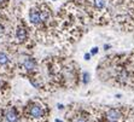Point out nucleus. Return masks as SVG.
I'll use <instances>...</instances> for the list:
<instances>
[{"label":"nucleus","instance_id":"1","mask_svg":"<svg viewBox=\"0 0 134 122\" xmlns=\"http://www.w3.org/2000/svg\"><path fill=\"white\" fill-rule=\"evenodd\" d=\"M25 116L30 122H42L47 116L46 108L37 102H29L25 107Z\"/></svg>","mask_w":134,"mask_h":122},{"label":"nucleus","instance_id":"2","mask_svg":"<svg viewBox=\"0 0 134 122\" xmlns=\"http://www.w3.org/2000/svg\"><path fill=\"white\" fill-rule=\"evenodd\" d=\"M21 68L24 70L27 74L36 71V62L34 60V58L30 56H23L21 59Z\"/></svg>","mask_w":134,"mask_h":122},{"label":"nucleus","instance_id":"3","mask_svg":"<svg viewBox=\"0 0 134 122\" xmlns=\"http://www.w3.org/2000/svg\"><path fill=\"white\" fill-rule=\"evenodd\" d=\"M29 22L31 23L33 27L37 29H44L42 27V23H41L40 19V13H39V9L37 7H31L29 10Z\"/></svg>","mask_w":134,"mask_h":122},{"label":"nucleus","instance_id":"4","mask_svg":"<svg viewBox=\"0 0 134 122\" xmlns=\"http://www.w3.org/2000/svg\"><path fill=\"white\" fill-rule=\"evenodd\" d=\"M15 40L17 44H25L28 40V29L25 28L23 24H19L15 30Z\"/></svg>","mask_w":134,"mask_h":122},{"label":"nucleus","instance_id":"5","mask_svg":"<svg viewBox=\"0 0 134 122\" xmlns=\"http://www.w3.org/2000/svg\"><path fill=\"white\" fill-rule=\"evenodd\" d=\"M109 0H92V10L96 13H103L108 9Z\"/></svg>","mask_w":134,"mask_h":122},{"label":"nucleus","instance_id":"6","mask_svg":"<svg viewBox=\"0 0 134 122\" xmlns=\"http://www.w3.org/2000/svg\"><path fill=\"white\" fill-rule=\"evenodd\" d=\"M105 117L106 120H111V121H119L123 117V113L121 109L117 108H111L105 113Z\"/></svg>","mask_w":134,"mask_h":122},{"label":"nucleus","instance_id":"7","mask_svg":"<svg viewBox=\"0 0 134 122\" xmlns=\"http://www.w3.org/2000/svg\"><path fill=\"white\" fill-rule=\"evenodd\" d=\"M5 120L7 122H18V113L15 108H9L5 111Z\"/></svg>","mask_w":134,"mask_h":122},{"label":"nucleus","instance_id":"8","mask_svg":"<svg viewBox=\"0 0 134 122\" xmlns=\"http://www.w3.org/2000/svg\"><path fill=\"white\" fill-rule=\"evenodd\" d=\"M11 57L6 53V52H3V51H0V66H4V68H6V66H10L11 65Z\"/></svg>","mask_w":134,"mask_h":122},{"label":"nucleus","instance_id":"9","mask_svg":"<svg viewBox=\"0 0 134 122\" xmlns=\"http://www.w3.org/2000/svg\"><path fill=\"white\" fill-rule=\"evenodd\" d=\"M126 66H127L128 71L132 74V76L134 77V52L131 53L129 58L127 59V63H126Z\"/></svg>","mask_w":134,"mask_h":122},{"label":"nucleus","instance_id":"10","mask_svg":"<svg viewBox=\"0 0 134 122\" xmlns=\"http://www.w3.org/2000/svg\"><path fill=\"white\" fill-rule=\"evenodd\" d=\"M70 122H91L88 116H85L83 114H76V115L70 120Z\"/></svg>","mask_w":134,"mask_h":122},{"label":"nucleus","instance_id":"11","mask_svg":"<svg viewBox=\"0 0 134 122\" xmlns=\"http://www.w3.org/2000/svg\"><path fill=\"white\" fill-rule=\"evenodd\" d=\"M97 53H98V47H93V48L91 50V54L94 56V54H97Z\"/></svg>","mask_w":134,"mask_h":122},{"label":"nucleus","instance_id":"12","mask_svg":"<svg viewBox=\"0 0 134 122\" xmlns=\"http://www.w3.org/2000/svg\"><path fill=\"white\" fill-rule=\"evenodd\" d=\"M4 33H5V27L0 23V36H1V35H4Z\"/></svg>","mask_w":134,"mask_h":122},{"label":"nucleus","instance_id":"13","mask_svg":"<svg viewBox=\"0 0 134 122\" xmlns=\"http://www.w3.org/2000/svg\"><path fill=\"white\" fill-rule=\"evenodd\" d=\"M90 58H91V54L90 53H86V54H85V59H86V60H90Z\"/></svg>","mask_w":134,"mask_h":122},{"label":"nucleus","instance_id":"14","mask_svg":"<svg viewBox=\"0 0 134 122\" xmlns=\"http://www.w3.org/2000/svg\"><path fill=\"white\" fill-rule=\"evenodd\" d=\"M6 1H7V0H0V5H4Z\"/></svg>","mask_w":134,"mask_h":122},{"label":"nucleus","instance_id":"15","mask_svg":"<svg viewBox=\"0 0 134 122\" xmlns=\"http://www.w3.org/2000/svg\"><path fill=\"white\" fill-rule=\"evenodd\" d=\"M104 122H119V121H111V120H106V121H104Z\"/></svg>","mask_w":134,"mask_h":122},{"label":"nucleus","instance_id":"16","mask_svg":"<svg viewBox=\"0 0 134 122\" xmlns=\"http://www.w3.org/2000/svg\"><path fill=\"white\" fill-rule=\"evenodd\" d=\"M56 122H60V121H59V120H56Z\"/></svg>","mask_w":134,"mask_h":122}]
</instances>
